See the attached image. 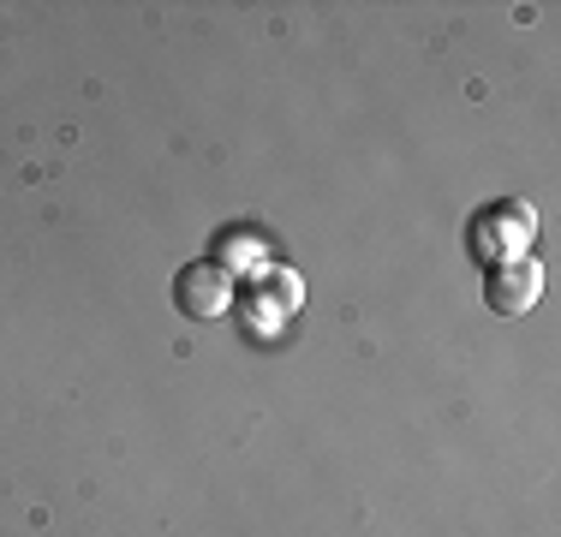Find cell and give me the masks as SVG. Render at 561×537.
<instances>
[{
    "instance_id": "obj_1",
    "label": "cell",
    "mask_w": 561,
    "mask_h": 537,
    "mask_svg": "<svg viewBox=\"0 0 561 537\" xmlns=\"http://www.w3.org/2000/svg\"><path fill=\"white\" fill-rule=\"evenodd\" d=\"M531 233H538V215L526 204H514V197H502V204H490L472 221V251L484 263H502V258H519L531 245Z\"/></svg>"
},
{
    "instance_id": "obj_2",
    "label": "cell",
    "mask_w": 561,
    "mask_h": 537,
    "mask_svg": "<svg viewBox=\"0 0 561 537\" xmlns=\"http://www.w3.org/2000/svg\"><path fill=\"white\" fill-rule=\"evenodd\" d=\"M538 293H543V263L531 258V251L490 263V275H484V299H490V311H496V317H526L531 305H538Z\"/></svg>"
},
{
    "instance_id": "obj_3",
    "label": "cell",
    "mask_w": 561,
    "mask_h": 537,
    "mask_svg": "<svg viewBox=\"0 0 561 537\" xmlns=\"http://www.w3.org/2000/svg\"><path fill=\"white\" fill-rule=\"evenodd\" d=\"M173 305H180L185 317L209 322V317H227L233 311V275H227L221 263H185L180 281H173Z\"/></svg>"
}]
</instances>
